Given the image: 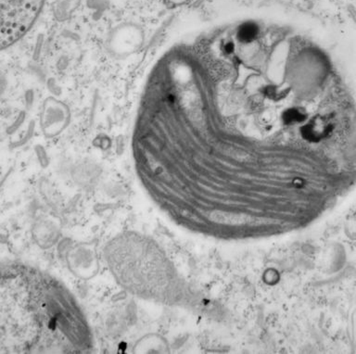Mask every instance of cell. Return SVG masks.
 Returning <instances> with one entry per match:
<instances>
[{
  "instance_id": "5",
  "label": "cell",
  "mask_w": 356,
  "mask_h": 354,
  "mask_svg": "<svg viewBox=\"0 0 356 354\" xmlns=\"http://www.w3.org/2000/svg\"><path fill=\"white\" fill-rule=\"evenodd\" d=\"M222 49H224V52L227 53V54H231L235 50V46H234L233 43H227Z\"/></svg>"
},
{
  "instance_id": "4",
  "label": "cell",
  "mask_w": 356,
  "mask_h": 354,
  "mask_svg": "<svg viewBox=\"0 0 356 354\" xmlns=\"http://www.w3.org/2000/svg\"><path fill=\"white\" fill-rule=\"evenodd\" d=\"M300 133H302L303 138L308 141H319L322 136V134L316 129V125L312 124V122L303 125V127L300 128Z\"/></svg>"
},
{
  "instance_id": "2",
  "label": "cell",
  "mask_w": 356,
  "mask_h": 354,
  "mask_svg": "<svg viewBox=\"0 0 356 354\" xmlns=\"http://www.w3.org/2000/svg\"><path fill=\"white\" fill-rule=\"evenodd\" d=\"M259 29L257 25L248 22V24H242L238 28V38L242 43H250L257 38Z\"/></svg>"
},
{
  "instance_id": "1",
  "label": "cell",
  "mask_w": 356,
  "mask_h": 354,
  "mask_svg": "<svg viewBox=\"0 0 356 354\" xmlns=\"http://www.w3.org/2000/svg\"><path fill=\"white\" fill-rule=\"evenodd\" d=\"M44 0H0V50L13 46L32 28Z\"/></svg>"
},
{
  "instance_id": "3",
  "label": "cell",
  "mask_w": 356,
  "mask_h": 354,
  "mask_svg": "<svg viewBox=\"0 0 356 354\" xmlns=\"http://www.w3.org/2000/svg\"><path fill=\"white\" fill-rule=\"evenodd\" d=\"M306 114L299 108H291L282 114V120L286 125H293L300 124L305 121Z\"/></svg>"
}]
</instances>
